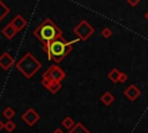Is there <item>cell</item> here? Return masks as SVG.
Segmentation results:
<instances>
[{"mask_svg": "<svg viewBox=\"0 0 148 133\" xmlns=\"http://www.w3.org/2000/svg\"><path fill=\"white\" fill-rule=\"evenodd\" d=\"M77 40L80 39L77 38L75 40L67 42L62 36H60L47 44H43V50L46 52L47 58L50 60H53L56 64H59L69 54V52L73 50V44Z\"/></svg>", "mask_w": 148, "mask_h": 133, "instance_id": "1", "label": "cell"}, {"mask_svg": "<svg viewBox=\"0 0 148 133\" xmlns=\"http://www.w3.org/2000/svg\"><path fill=\"white\" fill-rule=\"evenodd\" d=\"M34 36L43 44H47L51 40L62 36V31L51 19H45L34 30Z\"/></svg>", "mask_w": 148, "mask_h": 133, "instance_id": "2", "label": "cell"}, {"mask_svg": "<svg viewBox=\"0 0 148 133\" xmlns=\"http://www.w3.org/2000/svg\"><path fill=\"white\" fill-rule=\"evenodd\" d=\"M16 68L21 72V74L27 77V79H31L40 68H42V64L40 61L30 52L25 53L16 64H15Z\"/></svg>", "mask_w": 148, "mask_h": 133, "instance_id": "3", "label": "cell"}, {"mask_svg": "<svg viewBox=\"0 0 148 133\" xmlns=\"http://www.w3.org/2000/svg\"><path fill=\"white\" fill-rule=\"evenodd\" d=\"M74 34L77 36V38L80 40H87L88 38H90L94 32H95V28L87 21V20H82L75 28H74Z\"/></svg>", "mask_w": 148, "mask_h": 133, "instance_id": "4", "label": "cell"}, {"mask_svg": "<svg viewBox=\"0 0 148 133\" xmlns=\"http://www.w3.org/2000/svg\"><path fill=\"white\" fill-rule=\"evenodd\" d=\"M66 76V73L64 69H61L58 65L50 66L45 73H43L42 79H45L51 82H61Z\"/></svg>", "mask_w": 148, "mask_h": 133, "instance_id": "5", "label": "cell"}, {"mask_svg": "<svg viewBox=\"0 0 148 133\" xmlns=\"http://www.w3.org/2000/svg\"><path fill=\"white\" fill-rule=\"evenodd\" d=\"M21 118L23 119V121H24L28 126H34V125L39 120V114L36 112L35 109L29 108L24 113H22Z\"/></svg>", "mask_w": 148, "mask_h": 133, "instance_id": "6", "label": "cell"}, {"mask_svg": "<svg viewBox=\"0 0 148 133\" xmlns=\"http://www.w3.org/2000/svg\"><path fill=\"white\" fill-rule=\"evenodd\" d=\"M124 95H125L126 98H128L130 101H135V99L141 95V91H140V89H139L135 84H130V86L125 89Z\"/></svg>", "mask_w": 148, "mask_h": 133, "instance_id": "7", "label": "cell"}, {"mask_svg": "<svg viewBox=\"0 0 148 133\" xmlns=\"http://www.w3.org/2000/svg\"><path fill=\"white\" fill-rule=\"evenodd\" d=\"M14 65V59L8 52H3L0 56V67L3 71H8Z\"/></svg>", "mask_w": 148, "mask_h": 133, "instance_id": "8", "label": "cell"}, {"mask_svg": "<svg viewBox=\"0 0 148 133\" xmlns=\"http://www.w3.org/2000/svg\"><path fill=\"white\" fill-rule=\"evenodd\" d=\"M10 23L14 25V28H15L17 31L23 30V29L27 27V24H28L27 20H25L22 15H20V14H17V15H16L12 21H10Z\"/></svg>", "mask_w": 148, "mask_h": 133, "instance_id": "9", "label": "cell"}, {"mask_svg": "<svg viewBox=\"0 0 148 133\" xmlns=\"http://www.w3.org/2000/svg\"><path fill=\"white\" fill-rule=\"evenodd\" d=\"M42 84L52 94H56L61 89V83L60 82H51V81H47L45 79H42Z\"/></svg>", "mask_w": 148, "mask_h": 133, "instance_id": "10", "label": "cell"}, {"mask_svg": "<svg viewBox=\"0 0 148 133\" xmlns=\"http://www.w3.org/2000/svg\"><path fill=\"white\" fill-rule=\"evenodd\" d=\"M18 31L14 28V25L9 22L7 25H5V28H2V30H1V34L7 38V39H12V38H14L15 36H16V34H17Z\"/></svg>", "mask_w": 148, "mask_h": 133, "instance_id": "11", "label": "cell"}, {"mask_svg": "<svg viewBox=\"0 0 148 133\" xmlns=\"http://www.w3.org/2000/svg\"><path fill=\"white\" fill-rule=\"evenodd\" d=\"M101 102H102L104 105L109 106V105H111V104L114 102V96H113L110 91H105V93L102 94V96H101Z\"/></svg>", "mask_w": 148, "mask_h": 133, "instance_id": "12", "label": "cell"}, {"mask_svg": "<svg viewBox=\"0 0 148 133\" xmlns=\"http://www.w3.org/2000/svg\"><path fill=\"white\" fill-rule=\"evenodd\" d=\"M120 71L119 69H117V68H113V69H111L109 73H108V79L111 81V82H113V83H118V81H119V76H120Z\"/></svg>", "mask_w": 148, "mask_h": 133, "instance_id": "13", "label": "cell"}, {"mask_svg": "<svg viewBox=\"0 0 148 133\" xmlns=\"http://www.w3.org/2000/svg\"><path fill=\"white\" fill-rule=\"evenodd\" d=\"M68 133H90V132L88 131V128H87L86 126H83V124L76 123V124L69 130Z\"/></svg>", "mask_w": 148, "mask_h": 133, "instance_id": "14", "label": "cell"}, {"mask_svg": "<svg viewBox=\"0 0 148 133\" xmlns=\"http://www.w3.org/2000/svg\"><path fill=\"white\" fill-rule=\"evenodd\" d=\"M9 12H10L9 7L0 0V21H2V20H3V19L9 14Z\"/></svg>", "mask_w": 148, "mask_h": 133, "instance_id": "15", "label": "cell"}, {"mask_svg": "<svg viewBox=\"0 0 148 133\" xmlns=\"http://www.w3.org/2000/svg\"><path fill=\"white\" fill-rule=\"evenodd\" d=\"M61 125L65 127V128H67V130H71L75 124H74V119L72 118V117H69V116H67V117H65L62 120H61Z\"/></svg>", "mask_w": 148, "mask_h": 133, "instance_id": "16", "label": "cell"}, {"mask_svg": "<svg viewBox=\"0 0 148 133\" xmlns=\"http://www.w3.org/2000/svg\"><path fill=\"white\" fill-rule=\"evenodd\" d=\"M2 116H3L6 119H12V118L15 116V110H14L13 108H10V106H7V108H5L3 111H2Z\"/></svg>", "mask_w": 148, "mask_h": 133, "instance_id": "17", "label": "cell"}, {"mask_svg": "<svg viewBox=\"0 0 148 133\" xmlns=\"http://www.w3.org/2000/svg\"><path fill=\"white\" fill-rule=\"evenodd\" d=\"M101 36L104 37V38H110L112 36V30L109 27H105L101 30Z\"/></svg>", "mask_w": 148, "mask_h": 133, "instance_id": "18", "label": "cell"}, {"mask_svg": "<svg viewBox=\"0 0 148 133\" xmlns=\"http://www.w3.org/2000/svg\"><path fill=\"white\" fill-rule=\"evenodd\" d=\"M5 130H6L7 132H13V131L15 130V124H14L10 119H8L7 123H5Z\"/></svg>", "mask_w": 148, "mask_h": 133, "instance_id": "19", "label": "cell"}, {"mask_svg": "<svg viewBox=\"0 0 148 133\" xmlns=\"http://www.w3.org/2000/svg\"><path fill=\"white\" fill-rule=\"evenodd\" d=\"M127 79H128L127 74L124 73V72H121V73H120V76H119V81H118V83H119V82H120V83H124V82L127 81Z\"/></svg>", "mask_w": 148, "mask_h": 133, "instance_id": "20", "label": "cell"}, {"mask_svg": "<svg viewBox=\"0 0 148 133\" xmlns=\"http://www.w3.org/2000/svg\"><path fill=\"white\" fill-rule=\"evenodd\" d=\"M127 1V3L130 5V6H132V7H135L136 5H139V2H140V0H126Z\"/></svg>", "mask_w": 148, "mask_h": 133, "instance_id": "21", "label": "cell"}, {"mask_svg": "<svg viewBox=\"0 0 148 133\" xmlns=\"http://www.w3.org/2000/svg\"><path fill=\"white\" fill-rule=\"evenodd\" d=\"M52 133H65V132H64L61 128H56V130H54Z\"/></svg>", "mask_w": 148, "mask_h": 133, "instance_id": "22", "label": "cell"}, {"mask_svg": "<svg viewBox=\"0 0 148 133\" xmlns=\"http://www.w3.org/2000/svg\"><path fill=\"white\" fill-rule=\"evenodd\" d=\"M5 128V123H2L1 120H0V131H2Z\"/></svg>", "mask_w": 148, "mask_h": 133, "instance_id": "23", "label": "cell"}, {"mask_svg": "<svg viewBox=\"0 0 148 133\" xmlns=\"http://www.w3.org/2000/svg\"><path fill=\"white\" fill-rule=\"evenodd\" d=\"M145 17H146V20L148 21V12H146V14H145Z\"/></svg>", "mask_w": 148, "mask_h": 133, "instance_id": "24", "label": "cell"}]
</instances>
